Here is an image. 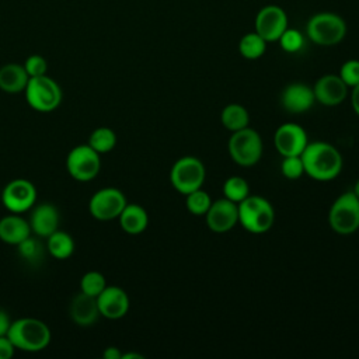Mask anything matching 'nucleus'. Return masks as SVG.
Masks as SVG:
<instances>
[{"label": "nucleus", "instance_id": "nucleus-6", "mask_svg": "<svg viewBox=\"0 0 359 359\" xmlns=\"http://www.w3.org/2000/svg\"><path fill=\"white\" fill-rule=\"evenodd\" d=\"M306 31L314 43L331 46L344 39L346 34V24L334 13H318L309 20Z\"/></svg>", "mask_w": 359, "mask_h": 359}, {"label": "nucleus", "instance_id": "nucleus-34", "mask_svg": "<svg viewBox=\"0 0 359 359\" xmlns=\"http://www.w3.org/2000/svg\"><path fill=\"white\" fill-rule=\"evenodd\" d=\"M24 69H25V72L28 73L29 77L43 76V74H46L48 63H46L43 56H41V55H31L24 62Z\"/></svg>", "mask_w": 359, "mask_h": 359}, {"label": "nucleus", "instance_id": "nucleus-9", "mask_svg": "<svg viewBox=\"0 0 359 359\" xmlns=\"http://www.w3.org/2000/svg\"><path fill=\"white\" fill-rule=\"evenodd\" d=\"M66 170L70 177L79 182L94 180L101 170L100 154L87 144L73 147L66 157Z\"/></svg>", "mask_w": 359, "mask_h": 359}, {"label": "nucleus", "instance_id": "nucleus-8", "mask_svg": "<svg viewBox=\"0 0 359 359\" xmlns=\"http://www.w3.org/2000/svg\"><path fill=\"white\" fill-rule=\"evenodd\" d=\"M205 167L202 161L194 156L178 158L170 171L172 187L182 195L196 191L205 181Z\"/></svg>", "mask_w": 359, "mask_h": 359}, {"label": "nucleus", "instance_id": "nucleus-18", "mask_svg": "<svg viewBox=\"0 0 359 359\" xmlns=\"http://www.w3.org/2000/svg\"><path fill=\"white\" fill-rule=\"evenodd\" d=\"M316 101L314 91L303 83H293L282 93V105L292 114L306 112Z\"/></svg>", "mask_w": 359, "mask_h": 359}, {"label": "nucleus", "instance_id": "nucleus-15", "mask_svg": "<svg viewBox=\"0 0 359 359\" xmlns=\"http://www.w3.org/2000/svg\"><path fill=\"white\" fill-rule=\"evenodd\" d=\"M95 299L100 316L108 320L122 318L129 310V296L119 286H105Z\"/></svg>", "mask_w": 359, "mask_h": 359}, {"label": "nucleus", "instance_id": "nucleus-23", "mask_svg": "<svg viewBox=\"0 0 359 359\" xmlns=\"http://www.w3.org/2000/svg\"><path fill=\"white\" fill-rule=\"evenodd\" d=\"M46 251L56 259H67L74 251V240L69 233L56 230L46 237Z\"/></svg>", "mask_w": 359, "mask_h": 359}, {"label": "nucleus", "instance_id": "nucleus-30", "mask_svg": "<svg viewBox=\"0 0 359 359\" xmlns=\"http://www.w3.org/2000/svg\"><path fill=\"white\" fill-rule=\"evenodd\" d=\"M187 209L192 213V215H196V216H202L208 212L210 203H212V199L210 196L208 195V192L202 191L201 188L196 189V191H192L189 194H187Z\"/></svg>", "mask_w": 359, "mask_h": 359}, {"label": "nucleus", "instance_id": "nucleus-26", "mask_svg": "<svg viewBox=\"0 0 359 359\" xmlns=\"http://www.w3.org/2000/svg\"><path fill=\"white\" fill-rule=\"evenodd\" d=\"M265 49L266 41L257 32L245 34L238 43V50L245 59H258L264 55Z\"/></svg>", "mask_w": 359, "mask_h": 359}, {"label": "nucleus", "instance_id": "nucleus-21", "mask_svg": "<svg viewBox=\"0 0 359 359\" xmlns=\"http://www.w3.org/2000/svg\"><path fill=\"white\" fill-rule=\"evenodd\" d=\"M29 76L20 63H7L0 67V90L8 94L22 93L28 84Z\"/></svg>", "mask_w": 359, "mask_h": 359}, {"label": "nucleus", "instance_id": "nucleus-20", "mask_svg": "<svg viewBox=\"0 0 359 359\" xmlns=\"http://www.w3.org/2000/svg\"><path fill=\"white\" fill-rule=\"evenodd\" d=\"M70 317L80 327L93 325L100 317L97 299L83 292L76 294L70 303Z\"/></svg>", "mask_w": 359, "mask_h": 359}, {"label": "nucleus", "instance_id": "nucleus-4", "mask_svg": "<svg viewBox=\"0 0 359 359\" xmlns=\"http://www.w3.org/2000/svg\"><path fill=\"white\" fill-rule=\"evenodd\" d=\"M28 105L38 112H50L62 102V88L49 76L29 77L24 90Z\"/></svg>", "mask_w": 359, "mask_h": 359}, {"label": "nucleus", "instance_id": "nucleus-16", "mask_svg": "<svg viewBox=\"0 0 359 359\" xmlns=\"http://www.w3.org/2000/svg\"><path fill=\"white\" fill-rule=\"evenodd\" d=\"M316 101H320L323 105L334 107L341 104L348 95V86L337 74H325L320 77L314 87Z\"/></svg>", "mask_w": 359, "mask_h": 359}, {"label": "nucleus", "instance_id": "nucleus-39", "mask_svg": "<svg viewBox=\"0 0 359 359\" xmlns=\"http://www.w3.org/2000/svg\"><path fill=\"white\" fill-rule=\"evenodd\" d=\"M122 359H143V355L129 352V353H122Z\"/></svg>", "mask_w": 359, "mask_h": 359}, {"label": "nucleus", "instance_id": "nucleus-14", "mask_svg": "<svg viewBox=\"0 0 359 359\" xmlns=\"http://www.w3.org/2000/svg\"><path fill=\"white\" fill-rule=\"evenodd\" d=\"M275 147L283 157L300 156L307 146V135L297 123L280 125L273 136Z\"/></svg>", "mask_w": 359, "mask_h": 359}, {"label": "nucleus", "instance_id": "nucleus-2", "mask_svg": "<svg viewBox=\"0 0 359 359\" xmlns=\"http://www.w3.org/2000/svg\"><path fill=\"white\" fill-rule=\"evenodd\" d=\"M7 337L15 349L24 352H41L49 345L52 334L46 323L42 320L24 317L11 321Z\"/></svg>", "mask_w": 359, "mask_h": 359}, {"label": "nucleus", "instance_id": "nucleus-35", "mask_svg": "<svg viewBox=\"0 0 359 359\" xmlns=\"http://www.w3.org/2000/svg\"><path fill=\"white\" fill-rule=\"evenodd\" d=\"M15 346L7 335H0V359H10L14 355Z\"/></svg>", "mask_w": 359, "mask_h": 359}, {"label": "nucleus", "instance_id": "nucleus-31", "mask_svg": "<svg viewBox=\"0 0 359 359\" xmlns=\"http://www.w3.org/2000/svg\"><path fill=\"white\" fill-rule=\"evenodd\" d=\"M280 171L283 177L289 180H297L304 174V165L300 156H289L283 157L280 164Z\"/></svg>", "mask_w": 359, "mask_h": 359}, {"label": "nucleus", "instance_id": "nucleus-33", "mask_svg": "<svg viewBox=\"0 0 359 359\" xmlns=\"http://www.w3.org/2000/svg\"><path fill=\"white\" fill-rule=\"evenodd\" d=\"M339 77L348 87H355L359 84V60H348L341 66Z\"/></svg>", "mask_w": 359, "mask_h": 359}, {"label": "nucleus", "instance_id": "nucleus-3", "mask_svg": "<svg viewBox=\"0 0 359 359\" xmlns=\"http://www.w3.org/2000/svg\"><path fill=\"white\" fill-rule=\"evenodd\" d=\"M238 205V222L241 226L255 234L268 231L275 222L272 205L259 195L247 196Z\"/></svg>", "mask_w": 359, "mask_h": 359}, {"label": "nucleus", "instance_id": "nucleus-36", "mask_svg": "<svg viewBox=\"0 0 359 359\" xmlns=\"http://www.w3.org/2000/svg\"><path fill=\"white\" fill-rule=\"evenodd\" d=\"M11 325V320L4 310H0V335H7Z\"/></svg>", "mask_w": 359, "mask_h": 359}, {"label": "nucleus", "instance_id": "nucleus-29", "mask_svg": "<svg viewBox=\"0 0 359 359\" xmlns=\"http://www.w3.org/2000/svg\"><path fill=\"white\" fill-rule=\"evenodd\" d=\"M107 286L105 276L98 271H88L80 280V290L88 296L97 297Z\"/></svg>", "mask_w": 359, "mask_h": 359}, {"label": "nucleus", "instance_id": "nucleus-11", "mask_svg": "<svg viewBox=\"0 0 359 359\" xmlns=\"http://www.w3.org/2000/svg\"><path fill=\"white\" fill-rule=\"evenodd\" d=\"M36 202V188L25 178L10 181L1 191V203L11 213L31 210Z\"/></svg>", "mask_w": 359, "mask_h": 359}, {"label": "nucleus", "instance_id": "nucleus-7", "mask_svg": "<svg viewBox=\"0 0 359 359\" xmlns=\"http://www.w3.org/2000/svg\"><path fill=\"white\" fill-rule=\"evenodd\" d=\"M229 153L240 165L250 167L257 164L262 156V140L259 133L248 126L233 132L229 139Z\"/></svg>", "mask_w": 359, "mask_h": 359}, {"label": "nucleus", "instance_id": "nucleus-38", "mask_svg": "<svg viewBox=\"0 0 359 359\" xmlns=\"http://www.w3.org/2000/svg\"><path fill=\"white\" fill-rule=\"evenodd\" d=\"M351 102H352V108L353 111L359 115V84H356L352 90V95H351Z\"/></svg>", "mask_w": 359, "mask_h": 359}, {"label": "nucleus", "instance_id": "nucleus-12", "mask_svg": "<svg viewBox=\"0 0 359 359\" xmlns=\"http://www.w3.org/2000/svg\"><path fill=\"white\" fill-rule=\"evenodd\" d=\"M287 28V17L279 6H265L255 17V32L266 42H273Z\"/></svg>", "mask_w": 359, "mask_h": 359}, {"label": "nucleus", "instance_id": "nucleus-27", "mask_svg": "<svg viewBox=\"0 0 359 359\" xmlns=\"http://www.w3.org/2000/svg\"><path fill=\"white\" fill-rule=\"evenodd\" d=\"M248 192H250V187L243 177H238V175L230 177L223 184L224 198L236 203H240L243 199H245L248 196Z\"/></svg>", "mask_w": 359, "mask_h": 359}, {"label": "nucleus", "instance_id": "nucleus-22", "mask_svg": "<svg viewBox=\"0 0 359 359\" xmlns=\"http://www.w3.org/2000/svg\"><path fill=\"white\" fill-rule=\"evenodd\" d=\"M121 229L128 234H140L149 224V216L144 208L136 203H126L121 215L118 216Z\"/></svg>", "mask_w": 359, "mask_h": 359}, {"label": "nucleus", "instance_id": "nucleus-25", "mask_svg": "<svg viewBox=\"0 0 359 359\" xmlns=\"http://www.w3.org/2000/svg\"><path fill=\"white\" fill-rule=\"evenodd\" d=\"M116 144V135L111 128L101 126L91 132L88 137V146L94 149L98 154L111 151Z\"/></svg>", "mask_w": 359, "mask_h": 359}, {"label": "nucleus", "instance_id": "nucleus-1", "mask_svg": "<svg viewBox=\"0 0 359 359\" xmlns=\"http://www.w3.org/2000/svg\"><path fill=\"white\" fill-rule=\"evenodd\" d=\"M304 172L317 181H331L342 170V156L337 147L327 142L307 143L300 154Z\"/></svg>", "mask_w": 359, "mask_h": 359}, {"label": "nucleus", "instance_id": "nucleus-40", "mask_svg": "<svg viewBox=\"0 0 359 359\" xmlns=\"http://www.w3.org/2000/svg\"><path fill=\"white\" fill-rule=\"evenodd\" d=\"M353 194L358 196V199H359V180L356 181V184H355V188H353Z\"/></svg>", "mask_w": 359, "mask_h": 359}, {"label": "nucleus", "instance_id": "nucleus-17", "mask_svg": "<svg viewBox=\"0 0 359 359\" xmlns=\"http://www.w3.org/2000/svg\"><path fill=\"white\" fill-rule=\"evenodd\" d=\"M59 210L52 203H39L34 205L29 215V226L35 236L46 238L59 227Z\"/></svg>", "mask_w": 359, "mask_h": 359}, {"label": "nucleus", "instance_id": "nucleus-10", "mask_svg": "<svg viewBox=\"0 0 359 359\" xmlns=\"http://www.w3.org/2000/svg\"><path fill=\"white\" fill-rule=\"evenodd\" d=\"M126 203V196L121 189L107 187L93 194L88 202V210L94 219L107 222L118 219Z\"/></svg>", "mask_w": 359, "mask_h": 359}, {"label": "nucleus", "instance_id": "nucleus-24", "mask_svg": "<svg viewBox=\"0 0 359 359\" xmlns=\"http://www.w3.org/2000/svg\"><path fill=\"white\" fill-rule=\"evenodd\" d=\"M220 119H222L223 126L231 132L247 128L248 122H250L247 109L240 104H230V105L224 107L222 111Z\"/></svg>", "mask_w": 359, "mask_h": 359}, {"label": "nucleus", "instance_id": "nucleus-28", "mask_svg": "<svg viewBox=\"0 0 359 359\" xmlns=\"http://www.w3.org/2000/svg\"><path fill=\"white\" fill-rule=\"evenodd\" d=\"M17 251L24 261L29 264H38L43 258L45 248L36 238H32V236H29L17 245Z\"/></svg>", "mask_w": 359, "mask_h": 359}, {"label": "nucleus", "instance_id": "nucleus-5", "mask_svg": "<svg viewBox=\"0 0 359 359\" xmlns=\"http://www.w3.org/2000/svg\"><path fill=\"white\" fill-rule=\"evenodd\" d=\"M328 223L331 229L342 236L359 229V199L353 191L339 195L330 208Z\"/></svg>", "mask_w": 359, "mask_h": 359}, {"label": "nucleus", "instance_id": "nucleus-13", "mask_svg": "<svg viewBox=\"0 0 359 359\" xmlns=\"http://www.w3.org/2000/svg\"><path fill=\"white\" fill-rule=\"evenodd\" d=\"M206 216L208 227L215 233H224L238 223V205L227 198L210 203Z\"/></svg>", "mask_w": 359, "mask_h": 359}, {"label": "nucleus", "instance_id": "nucleus-37", "mask_svg": "<svg viewBox=\"0 0 359 359\" xmlns=\"http://www.w3.org/2000/svg\"><path fill=\"white\" fill-rule=\"evenodd\" d=\"M104 359H122V352L116 346H108L102 352Z\"/></svg>", "mask_w": 359, "mask_h": 359}, {"label": "nucleus", "instance_id": "nucleus-32", "mask_svg": "<svg viewBox=\"0 0 359 359\" xmlns=\"http://www.w3.org/2000/svg\"><path fill=\"white\" fill-rule=\"evenodd\" d=\"M278 41L280 42L282 49L286 50V52H290V53L300 50L302 46H303V36L296 29L286 28L285 32L280 35V38Z\"/></svg>", "mask_w": 359, "mask_h": 359}, {"label": "nucleus", "instance_id": "nucleus-19", "mask_svg": "<svg viewBox=\"0 0 359 359\" xmlns=\"http://www.w3.org/2000/svg\"><path fill=\"white\" fill-rule=\"evenodd\" d=\"M32 234L29 222L20 213H10L0 219V240L10 245H18Z\"/></svg>", "mask_w": 359, "mask_h": 359}]
</instances>
